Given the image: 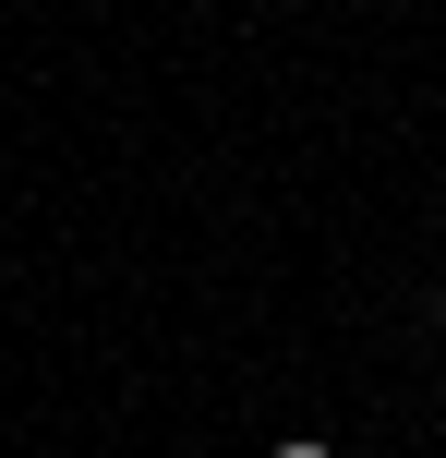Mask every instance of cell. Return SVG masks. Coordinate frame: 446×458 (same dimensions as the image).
<instances>
[{
  "instance_id": "cell-2",
  "label": "cell",
  "mask_w": 446,
  "mask_h": 458,
  "mask_svg": "<svg viewBox=\"0 0 446 458\" xmlns=\"http://www.w3.org/2000/svg\"><path fill=\"white\" fill-rule=\"evenodd\" d=\"M434 326H446V290H434Z\"/></svg>"
},
{
  "instance_id": "cell-1",
  "label": "cell",
  "mask_w": 446,
  "mask_h": 458,
  "mask_svg": "<svg viewBox=\"0 0 446 458\" xmlns=\"http://www.w3.org/2000/svg\"><path fill=\"white\" fill-rule=\"evenodd\" d=\"M265 458H338L326 435H278V446H265Z\"/></svg>"
}]
</instances>
